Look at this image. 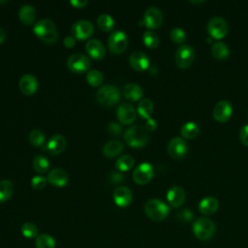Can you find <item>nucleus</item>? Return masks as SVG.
Segmentation results:
<instances>
[{"label": "nucleus", "instance_id": "obj_29", "mask_svg": "<svg viewBox=\"0 0 248 248\" xmlns=\"http://www.w3.org/2000/svg\"><path fill=\"white\" fill-rule=\"evenodd\" d=\"M14 193V184L8 179L0 180V202L8 201Z\"/></svg>", "mask_w": 248, "mask_h": 248}, {"label": "nucleus", "instance_id": "obj_6", "mask_svg": "<svg viewBox=\"0 0 248 248\" xmlns=\"http://www.w3.org/2000/svg\"><path fill=\"white\" fill-rule=\"evenodd\" d=\"M108 46L111 52L116 54L122 53L128 46L127 35L121 30L113 31L108 39Z\"/></svg>", "mask_w": 248, "mask_h": 248}, {"label": "nucleus", "instance_id": "obj_42", "mask_svg": "<svg viewBox=\"0 0 248 248\" xmlns=\"http://www.w3.org/2000/svg\"><path fill=\"white\" fill-rule=\"evenodd\" d=\"M107 130L109 134L114 135V136H118V135L121 134L122 128H121L120 124L117 123V122H109L108 127H107Z\"/></svg>", "mask_w": 248, "mask_h": 248}, {"label": "nucleus", "instance_id": "obj_11", "mask_svg": "<svg viewBox=\"0 0 248 248\" xmlns=\"http://www.w3.org/2000/svg\"><path fill=\"white\" fill-rule=\"evenodd\" d=\"M94 31V26L91 21L86 19H79L76 21L72 26L73 36L78 40L87 39L92 35Z\"/></svg>", "mask_w": 248, "mask_h": 248}, {"label": "nucleus", "instance_id": "obj_5", "mask_svg": "<svg viewBox=\"0 0 248 248\" xmlns=\"http://www.w3.org/2000/svg\"><path fill=\"white\" fill-rule=\"evenodd\" d=\"M97 101L106 107L115 105L120 99V92L118 88L112 84H105L101 86L96 94Z\"/></svg>", "mask_w": 248, "mask_h": 248}, {"label": "nucleus", "instance_id": "obj_26", "mask_svg": "<svg viewBox=\"0 0 248 248\" xmlns=\"http://www.w3.org/2000/svg\"><path fill=\"white\" fill-rule=\"evenodd\" d=\"M123 147H124V145H123L122 141H120L118 140H111L104 144L102 150H103V153L105 156L112 158V157H115L116 155H118L123 150Z\"/></svg>", "mask_w": 248, "mask_h": 248}, {"label": "nucleus", "instance_id": "obj_22", "mask_svg": "<svg viewBox=\"0 0 248 248\" xmlns=\"http://www.w3.org/2000/svg\"><path fill=\"white\" fill-rule=\"evenodd\" d=\"M85 49L87 53L95 59H101L106 54V49L101 41L98 39H90L86 42Z\"/></svg>", "mask_w": 248, "mask_h": 248}, {"label": "nucleus", "instance_id": "obj_33", "mask_svg": "<svg viewBox=\"0 0 248 248\" xmlns=\"http://www.w3.org/2000/svg\"><path fill=\"white\" fill-rule=\"evenodd\" d=\"M32 165L34 170L39 173H44L46 170H48L49 168V162L48 160L43 156V155H37L33 158Z\"/></svg>", "mask_w": 248, "mask_h": 248}, {"label": "nucleus", "instance_id": "obj_40", "mask_svg": "<svg viewBox=\"0 0 248 248\" xmlns=\"http://www.w3.org/2000/svg\"><path fill=\"white\" fill-rule=\"evenodd\" d=\"M193 217V212L188 208H183L176 214V219L181 223H189L190 221H192Z\"/></svg>", "mask_w": 248, "mask_h": 248}, {"label": "nucleus", "instance_id": "obj_47", "mask_svg": "<svg viewBox=\"0 0 248 248\" xmlns=\"http://www.w3.org/2000/svg\"><path fill=\"white\" fill-rule=\"evenodd\" d=\"M110 178L113 183H119L123 181V175L120 172H112Z\"/></svg>", "mask_w": 248, "mask_h": 248}, {"label": "nucleus", "instance_id": "obj_27", "mask_svg": "<svg viewBox=\"0 0 248 248\" xmlns=\"http://www.w3.org/2000/svg\"><path fill=\"white\" fill-rule=\"evenodd\" d=\"M180 133L184 139L194 140L200 134V127L198 126L197 123H195L193 121H189L182 125V127L180 129Z\"/></svg>", "mask_w": 248, "mask_h": 248}, {"label": "nucleus", "instance_id": "obj_2", "mask_svg": "<svg viewBox=\"0 0 248 248\" xmlns=\"http://www.w3.org/2000/svg\"><path fill=\"white\" fill-rule=\"evenodd\" d=\"M144 212L150 220L161 222L169 215L170 206L159 199H150L144 204Z\"/></svg>", "mask_w": 248, "mask_h": 248}, {"label": "nucleus", "instance_id": "obj_41", "mask_svg": "<svg viewBox=\"0 0 248 248\" xmlns=\"http://www.w3.org/2000/svg\"><path fill=\"white\" fill-rule=\"evenodd\" d=\"M47 179L43 175H36L33 176L31 179V185L36 190H42L46 187Z\"/></svg>", "mask_w": 248, "mask_h": 248}, {"label": "nucleus", "instance_id": "obj_7", "mask_svg": "<svg viewBox=\"0 0 248 248\" xmlns=\"http://www.w3.org/2000/svg\"><path fill=\"white\" fill-rule=\"evenodd\" d=\"M195 59V51L190 45H182L175 52V63L180 69L190 67Z\"/></svg>", "mask_w": 248, "mask_h": 248}, {"label": "nucleus", "instance_id": "obj_9", "mask_svg": "<svg viewBox=\"0 0 248 248\" xmlns=\"http://www.w3.org/2000/svg\"><path fill=\"white\" fill-rule=\"evenodd\" d=\"M207 31L214 39H222L228 33V25L224 18L213 16L207 22Z\"/></svg>", "mask_w": 248, "mask_h": 248}, {"label": "nucleus", "instance_id": "obj_28", "mask_svg": "<svg viewBox=\"0 0 248 248\" xmlns=\"http://www.w3.org/2000/svg\"><path fill=\"white\" fill-rule=\"evenodd\" d=\"M153 112V103L150 99L144 98L141 99L138 105V113L142 118L148 119L150 118L151 114Z\"/></svg>", "mask_w": 248, "mask_h": 248}, {"label": "nucleus", "instance_id": "obj_38", "mask_svg": "<svg viewBox=\"0 0 248 248\" xmlns=\"http://www.w3.org/2000/svg\"><path fill=\"white\" fill-rule=\"evenodd\" d=\"M28 139L29 141L31 142V144H33L34 146H42L44 141H45V135L41 130L38 129H33L29 135H28Z\"/></svg>", "mask_w": 248, "mask_h": 248}, {"label": "nucleus", "instance_id": "obj_25", "mask_svg": "<svg viewBox=\"0 0 248 248\" xmlns=\"http://www.w3.org/2000/svg\"><path fill=\"white\" fill-rule=\"evenodd\" d=\"M18 17L20 21L26 25H29L34 22L36 17V10L30 4H24L19 8Z\"/></svg>", "mask_w": 248, "mask_h": 248}, {"label": "nucleus", "instance_id": "obj_36", "mask_svg": "<svg viewBox=\"0 0 248 248\" xmlns=\"http://www.w3.org/2000/svg\"><path fill=\"white\" fill-rule=\"evenodd\" d=\"M142 41L144 45L150 48H155L159 45V37L158 35L151 31V30H146L143 35H142Z\"/></svg>", "mask_w": 248, "mask_h": 248}, {"label": "nucleus", "instance_id": "obj_35", "mask_svg": "<svg viewBox=\"0 0 248 248\" xmlns=\"http://www.w3.org/2000/svg\"><path fill=\"white\" fill-rule=\"evenodd\" d=\"M20 232L25 238H35L38 236V229L37 226L32 222H25L21 228Z\"/></svg>", "mask_w": 248, "mask_h": 248}, {"label": "nucleus", "instance_id": "obj_44", "mask_svg": "<svg viewBox=\"0 0 248 248\" xmlns=\"http://www.w3.org/2000/svg\"><path fill=\"white\" fill-rule=\"evenodd\" d=\"M145 129L147 130V132H153L154 130H156L157 128V122L155 119L153 118H148L146 120V123H145Z\"/></svg>", "mask_w": 248, "mask_h": 248}, {"label": "nucleus", "instance_id": "obj_37", "mask_svg": "<svg viewBox=\"0 0 248 248\" xmlns=\"http://www.w3.org/2000/svg\"><path fill=\"white\" fill-rule=\"evenodd\" d=\"M86 80L92 86H99L104 80V76L98 70H90L86 75Z\"/></svg>", "mask_w": 248, "mask_h": 248}, {"label": "nucleus", "instance_id": "obj_19", "mask_svg": "<svg viewBox=\"0 0 248 248\" xmlns=\"http://www.w3.org/2000/svg\"><path fill=\"white\" fill-rule=\"evenodd\" d=\"M130 65L137 71H144L149 67V58L142 51H134L129 57Z\"/></svg>", "mask_w": 248, "mask_h": 248}, {"label": "nucleus", "instance_id": "obj_39", "mask_svg": "<svg viewBox=\"0 0 248 248\" xmlns=\"http://www.w3.org/2000/svg\"><path fill=\"white\" fill-rule=\"evenodd\" d=\"M170 39L176 43V44H181L184 42L185 38H186V34L184 32L183 29L179 28V27H174L170 30Z\"/></svg>", "mask_w": 248, "mask_h": 248}, {"label": "nucleus", "instance_id": "obj_12", "mask_svg": "<svg viewBox=\"0 0 248 248\" xmlns=\"http://www.w3.org/2000/svg\"><path fill=\"white\" fill-rule=\"evenodd\" d=\"M163 21L162 12L157 7H149L145 10L143 15V23L146 27L155 29L161 26Z\"/></svg>", "mask_w": 248, "mask_h": 248}, {"label": "nucleus", "instance_id": "obj_14", "mask_svg": "<svg viewBox=\"0 0 248 248\" xmlns=\"http://www.w3.org/2000/svg\"><path fill=\"white\" fill-rule=\"evenodd\" d=\"M232 113V107L227 100L219 101L213 108V117L216 121L223 123L230 119Z\"/></svg>", "mask_w": 248, "mask_h": 248}, {"label": "nucleus", "instance_id": "obj_21", "mask_svg": "<svg viewBox=\"0 0 248 248\" xmlns=\"http://www.w3.org/2000/svg\"><path fill=\"white\" fill-rule=\"evenodd\" d=\"M185 191L180 186H173L167 193V200L169 203L173 207H178L182 205V203L185 201Z\"/></svg>", "mask_w": 248, "mask_h": 248}, {"label": "nucleus", "instance_id": "obj_23", "mask_svg": "<svg viewBox=\"0 0 248 248\" xmlns=\"http://www.w3.org/2000/svg\"><path fill=\"white\" fill-rule=\"evenodd\" d=\"M219 202L214 197H205L199 202V210L203 215H210L217 211Z\"/></svg>", "mask_w": 248, "mask_h": 248}, {"label": "nucleus", "instance_id": "obj_16", "mask_svg": "<svg viewBox=\"0 0 248 248\" xmlns=\"http://www.w3.org/2000/svg\"><path fill=\"white\" fill-rule=\"evenodd\" d=\"M112 198L117 206L126 207L132 202L133 194L129 188L125 186H119L113 191Z\"/></svg>", "mask_w": 248, "mask_h": 248}, {"label": "nucleus", "instance_id": "obj_8", "mask_svg": "<svg viewBox=\"0 0 248 248\" xmlns=\"http://www.w3.org/2000/svg\"><path fill=\"white\" fill-rule=\"evenodd\" d=\"M154 174V169L151 164L147 162H143L140 164L133 171V180L140 185L146 184L149 182Z\"/></svg>", "mask_w": 248, "mask_h": 248}, {"label": "nucleus", "instance_id": "obj_10", "mask_svg": "<svg viewBox=\"0 0 248 248\" xmlns=\"http://www.w3.org/2000/svg\"><path fill=\"white\" fill-rule=\"evenodd\" d=\"M68 68L75 73H83L90 67L89 58L82 53H73L67 60Z\"/></svg>", "mask_w": 248, "mask_h": 248}, {"label": "nucleus", "instance_id": "obj_49", "mask_svg": "<svg viewBox=\"0 0 248 248\" xmlns=\"http://www.w3.org/2000/svg\"><path fill=\"white\" fill-rule=\"evenodd\" d=\"M204 1H191V3L193 4H199V3H203Z\"/></svg>", "mask_w": 248, "mask_h": 248}, {"label": "nucleus", "instance_id": "obj_3", "mask_svg": "<svg viewBox=\"0 0 248 248\" xmlns=\"http://www.w3.org/2000/svg\"><path fill=\"white\" fill-rule=\"evenodd\" d=\"M149 136L145 127L141 125H134L128 128L124 133V140L128 145L140 148L144 146L148 141Z\"/></svg>", "mask_w": 248, "mask_h": 248}, {"label": "nucleus", "instance_id": "obj_1", "mask_svg": "<svg viewBox=\"0 0 248 248\" xmlns=\"http://www.w3.org/2000/svg\"><path fill=\"white\" fill-rule=\"evenodd\" d=\"M33 32L39 39L46 43H54L58 37L55 23L48 18L39 20L34 25Z\"/></svg>", "mask_w": 248, "mask_h": 248}, {"label": "nucleus", "instance_id": "obj_45", "mask_svg": "<svg viewBox=\"0 0 248 248\" xmlns=\"http://www.w3.org/2000/svg\"><path fill=\"white\" fill-rule=\"evenodd\" d=\"M70 3H71V5L74 6L75 8L79 9V8L85 7V6L88 4V1H87V0H71Z\"/></svg>", "mask_w": 248, "mask_h": 248}, {"label": "nucleus", "instance_id": "obj_43", "mask_svg": "<svg viewBox=\"0 0 248 248\" xmlns=\"http://www.w3.org/2000/svg\"><path fill=\"white\" fill-rule=\"evenodd\" d=\"M239 140L244 145L248 146V124L244 125L240 129V131H239Z\"/></svg>", "mask_w": 248, "mask_h": 248}, {"label": "nucleus", "instance_id": "obj_17", "mask_svg": "<svg viewBox=\"0 0 248 248\" xmlns=\"http://www.w3.org/2000/svg\"><path fill=\"white\" fill-rule=\"evenodd\" d=\"M66 144H67L66 138L63 135L56 134V135H53L48 140L46 148L50 154L58 155L64 151Z\"/></svg>", "mask_w": 248, "mask_h": 248}, {"label": "nucleus", "instance_id": "obj_24", "mask_svg": "<svg viewBox=\"0 0 248 248\" xmlns=\"http://www.w3.org/2000/svg\"><path fill=\"white\" fill-rule=\"evenodd\" d=\"M123 95L131 101H139L142 97V88L135 82H129L123 87Z\"/></svg>", "mask_w": 248, "mask_h": 248}, {"label": "nucleus", "instance_id": "obj_13", "mask_svg": "<svg viewBox=\"0 0 248 248\" xmlns=\"http://www.w3.org/2000/svg\"><path fill=\"white\" fill-rule=\"evenodd\" d=\"M188 151L187 144L185 140L181 138L175 137L171 139L168 144V152L169 155L173 159H181L183 158Z\"/></svg>", "mask_w": 248, "mask_h": 248}, {"label": "nucleus", "instance_id": "obj_50", "mask_svg": "<svg viewBox=\"0 0 248 248\" xmlns=\"http://www.w3.org/2000/svg\"><path fill=\"white\" fill-rule=\"evenodd\" d=\"M247 118H248V116H247Z\"/></svg>", "mask_w": 248, "mask_h": 248}, {"label": "nucleus", "instance_id": "obj_4", "mask_svg": "<svg viewBox=\"0 0 248 248\" xmlns=\"http://www.w3.org/2000/svg\"><path fill=\"white\" fill-rule=\"evenodd\" d=\"M194 235L200 240H208L212 238L215 233L216 227L212 220L209 218H198L192 226Z\"/></svg>", "mask_w": 248, "mask_h": 248}, {"label": "nucleus", "instance_id": "obj_32", "mask_svg": "<svg viewBox=\"0 0 248 248\" xmlns=\"http://www.w3.org/2000/svg\"><path fill=\"white\" fill-rule=\"evenodd\" d=\"M97 25L103 31H110L114 26V19L108 14H102L97 17Z\"/></svg>", "mask_w": 248, "mask_h": 248}, {"label": "nucleus", "instance_id": "obj_46", "mask_svg": "<svg viewBox=\"0 0 248 248\" xmlns=\"http://www.w3.org/2000/svg\"><path fill=\"white\" fill-rule=\"evenodd\" d=\"M63 44L67 47H72L76 44V38L74 36H67L64 38Z\"/></svg>", "mask_w": 248, "mask_h": 248}, {"label": "nucleus", "instance_id": "obj_18", "mask_svg": "<svg viewBox=\"0 0 248 248\" xmlns=\"http://www.w3.org/2000/svg\"><path fill=\"white\" fill-rule=\"evenodd\" d=\"M19 89L25 95H32L38 89V80L35 76L31 74L23 75L19 79Z\"/></svg>", "mask_w": 248, "mask_h": 248}, {"label": "nucleus", "instance_id": "obj_48", "mask_svg": "<svg viewBox=\"0 0 248 248\" xmlns=\"http://www.w3.org/2000/svg\"><path fill=\"white\" fill-rule=\"evenodd\" d=\"M5 39H6V32L3 28L0 27V44L3 43L5 41Z\"/></svg>", "mask_w": 248, "mask_h": 248}, {"label": "nucleus", "instance_id": "obj_30", "mask_svg": "<svg viewBox=\"0 0 248 248\" xmlns=\"http://www.w3.org/2000/svg\"><path fill=\"white\" fill-rule=\"evenodd\" d=\"M211 54L217 59H225L230 55V49L225 43L216 42L211 47Z\"/></svg>", "mask_w": 248, "mask_h": 248}, {"label": "nucleus", "instance_id": "obj_31", "mask_svg": "<svg viewBox=\"0 0 248 248\" xmlns=\"http://www.w3.org/2000/svg\"><path fill=\"white\" fill-rule=\"evenodd\" d=\"M35 245L36 248H55L56 242L51 235L47 233H42L36 237Z\"/></svg>", "mask_w": 248, "mask_h": 248}, {"label": "nucleus", "instance_id": "obj_15", "mask_svg": "<svg viewBox=\"0 0 248 248\" xmlns=\"http://www.w3.org/2000/svg\"><path fill=\"white\" fill-rule=\"evenodd\" d=\"M116 115L118 120L125 125L132 124L137 116V112L135 108L129 103L121 104L116 111Z\"/></svg>", "mask_w": 248, "mask_h": 248}, {"label": "nucleus", "instance_id": "obj_20", "mask_svg": "<svg viewBox=\"0 0 248 248\" xmlns=\"http://www.w3.org/2000/svg\"><path fill=\"white\" fill-rule=\"evenodd\" d=\"M46 179L53 186L64 187L68 183V174L63 169L54 168L47 173Z\"/></svg>", "mask_w": 248, "mask_h": 248}, {"label": "nucleus", "instance_id": "obj_34", "mask_svg": "<svg viewBox=\"0 0 248 248\" xmlns=\"http://www.w3.org/2000/svg\"><path fill=\"white\" fill-rule=\"evenodd\" d=\"M134 158L129 155V154H125V155H122L120 156L116 163H115V167L118 170H121V171H126V170H129L130 169H132V167L134 166Z\"/></svg>", "mask_w": 248, "mask_h": 248}]
</instances>
